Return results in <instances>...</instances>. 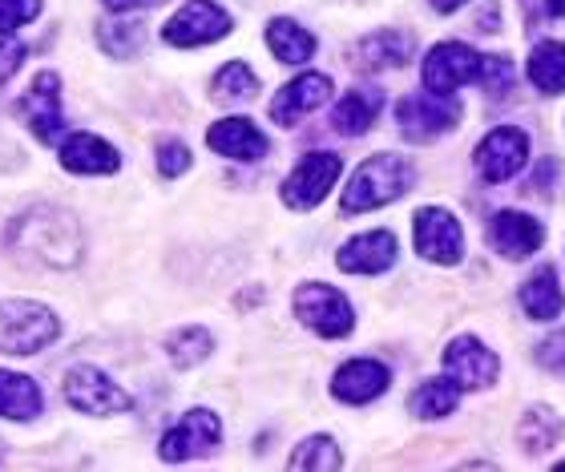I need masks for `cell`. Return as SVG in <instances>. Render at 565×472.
<instances>
[{
    "label": "cell",
    "instance_id": "obj_5",
    "mask_svg": "<svg viewBox=\"0 0 565 472\" xmlns=\"http://www.w3.org/2000/svg\"><path fill=\"white\" fill-rule=\"evenodd\" d=\"M295 315L299 323L323 335V340H343L348 331L355 328V315H352V303L328 283H303L295 291Z\"/></svg>",
    "mask_w": 565,
    "mask_h": 472
},
{
    "label": "cell",
    "instance_id": "obj_27",
    "mask_svg": "<svg viewBox=\"0 0 565 472\" xmlns=\"http://www.w3.org/2000/svg\"><path fill=\"white\" fill-rule=\"evenodd\" d=\"M457 400H460V384L452 376L428 379V384H420L413 391V412L420 420H440V416L457 412Z\"/></svg>",
    "mask_w": 565,
    "mask_h": 472
},
{
    "label": "cell",
    "instance_id": "obj_16",
    "mask_svg": "<svg viewBox=\"0 0 565 472\" xmlns=\"http://www.w3.org/2000/svg\"><path fill=\"white\" fill-rule=\"evenodd\" d=\"M206 146H211L214 154L235 158V162H259V158L271 150L267 133H263L250 118H223V121H214L211 130H206Z\"/></svg>",
    "mask_w": 565,
    "mask_h": 472
},
{
    "label": "cell",
    "instance_id": "obj_39",
    "mask_svg": "<svg viewBox=\"0 0 565 472\" xmlns=\"http://www.w3.org/2000/svg\"><path fill=\"white\" fill-rule=\"evenodd\" d=\"M545 9L554 12V17H565V0H545Z\"/></svg>",
    "mask_w": 565,
    "mask_h": 472
},
{
    "label": "cell",
    "instance_id": "obj_25",
    "mask_svg": "<svg viewBox=\"0 0 565 472\" xmlns=\"http://www.w3.org/2000/svg\"><path fill=\"white\" fill-rule=\"evenodd\" d=\"M267 45H271V53L282 65H303V61H311V53H316V36L307 33L303 24L287 21V17H275V21L267 24Z\"/></svg>",
    "mask_w": 565,
    "mask_h": 472
},
{
    "label": "cell",
    "instance_id": "obj_12",
    "mask_svg": "<svg viewBox=\"0 0 565 472\" xmlns=\"http://www.w3.org/2000/svg\"><path fill=\"white\" fill-rule=\"evenodd\" d=\"M525 162H530V133L518 130V126H497L477 146V170H481L484 182H509Z\"/></svg>",
    "mask_w": 565,
    "mask_h": 472
},
{
    "label": "cell",
    "instance_id": "obj_19",
    "mask_svg": "<svg viewBox=\"0 0 565 472\" xmlns=\"http://www.w3.org/2000/svg\"><path fill=\"white\" fill-rule=\"evenodd\" d=\"M392 384V372L380 360H348L331 379V396L343 404H367L384 396Z\"/></svg>",
    "mask_w": 565,
    "mask_h": 472
},
{
    "label": "cell",
    "instance_id": "obj_2",
    "mask_svg": "<svg viewBox=\"0 0 565 472\" xmlns=\"http://www.w3.org/2000/svg\"><path fill=\"white\" fill-rule=\"evenodd\" d=\"M424 89L428 94H457L460 85L484 82V85H509V61L505 57H489V53H477V49L460 45V41H445V45L428 49L424 57Z\"/></svg>",
    "mask_w": 565,
    "mask_h": 472
},
{
    "label": "cell",
    "instance_id": "obj_7",
    "mask_svg": "<svg viewBox=\"0 0 565 472\" xmlns=\"http://www.w3.org/2000/svg\"><path fill=\"white\" fill-rule=\"evenodd\" d=\"M343 170V158L340 154H328V150H316V154L299 158L287 182H282V202L291 206V211H311L319 202L328 199L331 186H335V178Z\"/></svg>",
    "mask_w": 565,
    "mask_h": 472
},
{
    "label": "cell",
    "instance_id": "obj_15",
    "mask_svg": "<svg viewBox=\"0 0 565 472\" xmlns=\"http://www.w3.org/2000/svg\"><path fill=\"white\" fill-rule=\"evenodd\" d=\"M335 262L348 275H384L388 267H396V235L392 230H367V235L348 238Z\"/></svg>",
    "mask_w": 565,
    "mask_h": 472
},
{
    "label": "cell",
    "instance_id": "obj_30",
    "mask_svg": "<svg viewBox=\"0 0 565 472\" xmlns=\"http://www.w3.org/2000/svg\"><path fill=\"white\" fill-rule=\"evenodd\" d=\"M211 347H214V340L206 328H182L178 335H170V347H166V352H170V360H174L178 367H194L211 355Z\"/></svg>",
    "mask_w": 565,
    "mask_h": 472
},
{
    "label": "cell",
    "instance_id": "obj_18",
    "mask_svg": "<svg viewBox=\"0 0 565 472\" xmlns=\"http://www.w3.org/2000/svg\"><path fill=\"white\" fill-rule=\"evenodd\" d=\"M328 97H331V77H328V73H299L295 82H287L279 94H275L271 118L279 121V126H295L303 114H311V109L323 106Z\"/></svg>",
    "mask_w": 565,
    "mask_h": 472
},
{
    "label": "cell",
    "instance_id": "obj_20",
    "mask_svg": "<svg viewBox=\"0 0 565 472\" xmlns=\"http://www.w3.org/2000/svg\"><path fill=\"white\" fill-rule=\"evenodd\" d=\"M408 61H413V36L396 29H380L352 49L355 69H401Z\"/></svg>",
    "mask_w": 565,
    "mask_h": 472
},
{
    "label": "cell",
    "instance_id": "obj_9",
    "mask_svg": "<svg viewBox=\"0 0 565 472\" xmlns=\"http://www.w3.org/2000/svg\"><path fill=\"white\" fill-rule=\"evenodd\" d=\"M396 118H401V133L413 138V142H428V138H440L460 121V106L448 101L445 94H413L396 106Z\"/></svg>",
    "mask_w": 565,
    "mask_h": 472
},
{
    "label": "cell",
    "instance_id": "obj_26",
    "mask_svg": "<svg viewBox=\"0 0 565 472\" xmlns=\"http://www.w3.org/2000/svg\"><path fill=\"white\" fill-rule=\"evenodd\" d=\"M530 82L542 94H565V41H542L530 53Z\"/></svg>",
    "mask_w": 565,
    "mask_h": 472
},
{
    "label": "cell",
    "instance_id": "obj_13",
    "mask_svg": "<svg viewBox=\"0 0 565 472\" xmlns=\"http://www.w3.org/2000/svg\"><path fill=\"white\" fill-rule=\"evenodd\" d=\"M223 437V425H218V416L206 412V408H190L182 420H178L170 432L162 437V461L178 464V461H194L202 452H211Z\"/></svg>",
    "mask_w": 565,
    "mask_h": 472
},
{
    "label": "cell",
    "instance_id": "obj_28",
    "mask_svg": "<svg viewBox=\"0 0 565 472\" xmlns=\"http://www.w3.org/2000/svg\"><path fill=\"white\" fill-rule=\"evenodd\" d=\"M255 94H259V77L243 61H231L214 73V101H250Z\"/></svg>",
    "mask_w": 565,
    "mask_h": 472
},
{
    "label": "cell",
    "instance_id": "obj_14",
    "mask_svg": "<svg viewBox=\"0 0 565 472\" xmlns=\"http://www.w3.org/2000/svg\"><path fill=\"white\" fill-rule=\"evenodd\" d=\"M445 372L457 379L460 388H489L501 372V360L477 335H460L445 347Z\"/></svg>",
    "mask_w": 565,
    "mask_h": 472
},
{
    "label": "cell",
    "instance_id": "obj_29",
    "mask_svg": "<svg viewBox=\"0 0 565 472\" xmlns=\"http://www.w3.org/2000/svg\"><path fill=\"white\" fill-rule=\"evenodd\" d=\"M557 437H562V420L550 408H530V416L521 420V444H525V452H545Z\"/></svg>",
    "mask_w": 565,
    "mask_h": 472
},
{
    "label": "cell",
    "instance_id": "obj_17",
    "mask_svg": "<svg viewBox=\"0 0 565 472\" xmlns=\"http://www.w3.org/2000/svg\"><path fill=\"white\" fill-rule=\"evenodd\" d=\"M542 223L533 218V214H521V211H497L489 218V243H493L497 255H505V259H525L533 250L542 247Z\"/></svg>",
    "mask_w": 565,
    "mask_h": 472
},
{
    "label": "cell",
    "instance_id": "obj_24",
    "mask_svg": "<svg viewBox=\"0 0 565 472\" xmlns=\"http://www.w3.org/2000/svg\"><path fill=\"white\" fill-rule=\"evenodd\" d=\"M45 408V396L33 379L21 372H0V416L9 420H33Z\"/></svg>",
    "mask_w": 565,
    "mask_h": 472
},
{
    "label": "cell",
    "instance_id": "obj_23",
    "mask_svg": "<svg viewBox=\"0 0 565 472\" xmlns=\"http://www.w3.org/2000/svg\"><path fill=\"white\" fill-rule=\"evenodd\" d=\"M521 308L530 319H557L565 311V296H562V283H557V271L554 267H542L537 275L525 279L521 287Z\"/></svg>",
    "mask_w": 565,
    "mask_h": 472
},
{
    "label": "cell",
    "instance_id": "obj_37",
    "mask_svg": "<svg viewBox=\"0 0 565 472\" xmlns=\"http://www.w3.org/2000/svg\"><path fill=\"white\" fill-rule=\"evenodd\" d=\"M150 4H162V0H106V9H114V12H130V9H150Z\"/></svg>",
    "mask_w": 565,
    "mask_h": 472
},
{
    "label": "cell",
    "instance_id": "obj_10",
    "mask_svg": "<svg viewBox=\"0 0 565 472\" xmlns=\"http://www.w3.org/2000/svg\"><path fill=\"white\" fill-rule=\"evenodd\" d=\"M24 121H29V130L41 138V142H57L61 133H65V114H61V77L57 73H36L33 85L24 89L21 106H17Z\"/></svg>",
    "mask_w": 565,
    "mask_h": 472
},
{
    "label": "cell",
    "instance_id": "obj_21",
    "mask_svg": "<svg viewBox=\"0 0 565 472\" xmlns=\"http://www.w3.org/2000/svg\"><path fill=\"white\" fill-rule=\"evenodd\" d=\"M61 165L70 174H114L121 165L118 150L109 142H102L97 133H73L61 146Z\"/></svg>",
    "mask_w": 565,
    "mask_h": 472
},
{
    "label": "cell",
    "instance_id": "obj_33",
    "mask_svg": "<svg viewBox=\"0 0 565 472\" xmlns=\"http://www.w3.org/2000/svg\"><path fill=\"white\" fill-rule=\"evenodd\" d=\"M41 12V0H0V33H17Z\"/></svg>",
    "mask_w": 565,
    "mask_h": 472
},
{
    "label": "cell",
    "instance_id": "obj_31",
    "mask_svg": "<svg viewBox=\"0 0 565 472\" xmlns=\"http://www.w3.org/2000/svg\"><path fill=\"white\" fill-rule=\"evenodd\" d=\"M343 457H340V444L331 437H311L303 440L299 449L291 452V469H340Z\"/></svg>",
    "mask_w": 565,
    "mask_h": 472
},
{
    "label": "cell",
    "instance_id": "obj_34",
    "mask_svg": "<svg viewBox=\"0 0 565 472\" xmlns=\"http://www.w3.org/2000/svg\"><path fill=\"white\" fill-rule=\"evenodd\" d=\"M102 45H106L114 57H130L134 49L141 45V29L138 24H114V29H102Z\"/></svg>",
    "mask_w": 565,
    "mask_h": 472
},
{
    "label": "cell",
    "instance_id": "obj_1",
    "mask_svg": "<svg viewBox=\"0 0 565 472\" xmlns=\"http://www.w3.org/2000/svg\"><path fill=\"white\" fill-rule=\"evenodd\" d=\"M9 243L21 259H36L45 267H73L82 259V235L65 211H29L9 230Z\"/></svg>",
    "mask_w": 565,
    "mask_h": 472
},
{
    "label": "cell",
    "instance_id": "obj_36",
    "mask_svg": "<svg viewBox=\"0 0 565 472\" xmlns=\"http://www.w3.org/2000/svg\"><path fill=\"white\" fill-rule=\"evenodd\" d=\"M21 61H24V45H21V41H0V85H4L12 73L21 69Z\"/></svg>",
    "mask_w": 565,
    "mask_h": 472
},
{
    "label": "cell",
    "instance_id": "obj_35",
    "mask_svg": "<svg viewBox=\"0 0 565 472\" xmlns=\"http://www.w3.org/2000/svg\"><path fill=\"white\" fill-rule=\"evenodd\" d=\"M537 364L550 367V372H562V376H565V331L550 335V340L537 347Z\"/></svg>",
    "mask_w": 565,
    "mask_h": 472
},
{
    "label": "cell",
    "instance_id": "obj_8",
    "mask_svg": "<svg viewBox=\"0 0 565 472\" xmlns=\"http://www.w3.org/2000/svg\"><path fill=\"white\" fill-rule=\"evenodd\" d=\"M231 33V17L226 9H218L214 0H190L166 21L162 41L174 49H194V45H211V41H223Z\"/></svg>",
    "mask_w": 565,
    "mask_h": 472
},
{
    "label": "cell",
    "instance_id": "obj_22",
    "mask_svg": "<svg viewBox=\"0 0 565 472\" xmlns=\"http://www.w3.org/2000/svg\"><path fill=\"white\" fill-rule=\"evenodd\" d=\"M380 106H384L380 89H348L340 97V106L331 109V130L343 133V138H360V133L372 130Z\"/></svg>",
    "mask_w": 565,
    "mask_h": 472
},
{
    "label": "cell",
    "instance_id": "obj_6",
    "mask_svg": "<svg viewBox=\"0 0 565 472\" xmlns=\"http://www.w3.org/2000/svg\"><path fill=\"white\" fill-rule=\"evenodd\" d=\"M65 400L85 416H118L130 412V391L118 388L106 372H97L89 364H77L65 372Z\"/></svg>",
    "mask_w": 565,
    "mask_h": 472
},
{
    "label": "cell",
    "instance_id": "obj_11",
    "mask_svg": "<svg viewBox=\"0 0 565 472\" xmlns=\"http://www.w3.org/2000/svg\"><path fill=\"white\" fill-rule=\"evenodd\" d=\"M416 250H420L428 262H440V267H452L465 255V230L448 211L440 206H424L416 211Z\"/></svg>",
    "mask_w": 565,
    "mask_h": 472
},
{
    "label": "cell",
    "instance_id": "obj_38",
    "mask_svg": "<svg viewBox=\"0 0 565 472\" xmlns=\"http://www.w3.org/2000/svg\"><path fill=\"white\" fill-rule=\"evenodd\" d=\"M436 4V12H452V9H460V4H469V0H433Z\"/></svg>",
    "mask_w": 565,
    "mask_h": 472
},
{
    "label": "cell",
    "instance_id": "obj_3",
    "mask_svg": "<svg viewBox=\"0 0 565 472\" xmlns=\"http://www.w3.org/2000/svg\"><path fill=\"white\" fill-rule=\"evenodd\" d=\"M416 182V170L408 158L401 154H376L367 158L360 170L352 174L348 190L340 199L343 214H360V211H376V206H388V202L404 199Z\"/></svg>",
    "mask_w": 565,
    "mask_h": 472
},
{
    "label": "cell",
    "instance_id": "obj_32",
    "mask_svg": "<svg viewBox=\"0 0 565 472\" xmlns=\"http://www.w3.org/2000/svg\"><path fill=\"white\" fill-rule=\"evenodd\" d=\"M158 170H162V178H178L190 170V150L178 138H162L158 142Z\"/></svg>",
    "mask_w": 565,
    "mask_h": 472
},
{
    "label": "cell",
    "instance_id": "obj_4",
    "mask_svg": "<svg viewBox=\"0 0 565 472\" xmlns=\"http://www.w3.org/2000/svg\"><path fill=\"white\" fill-rule=\"evenodd\" d=\"M57 315L33 299H0V352L33 355L57 340Z\"/></svg>",
    "mask_w": 565,
    "mask_h": 472
}]
</instances>
